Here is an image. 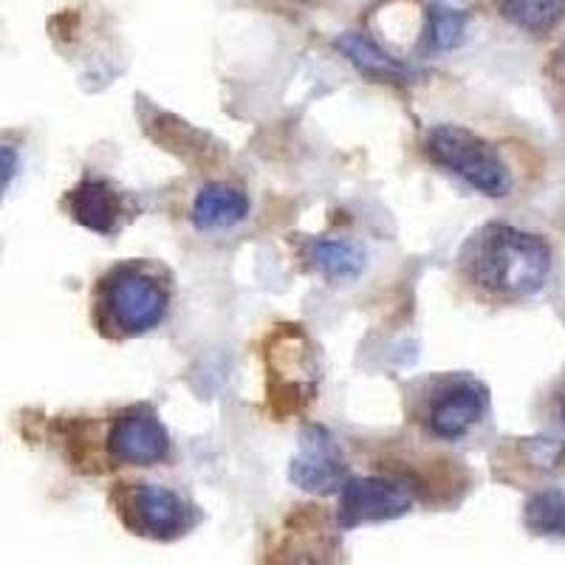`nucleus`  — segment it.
Wrapping results in <instances>:
<instances>
[{"instance_id": "obj_6", "label": "nucleus", "mask_w": 565, "mask_h": 565, "mask_svg": "<svg viewBox=\"0 0 565 565\" xmlns=\"http://www.w3.org/2000/svg\"><path fill=\"white\" fill-rule=\"evenodd\" d=\"M416 503L411 483L398 476L348 478L340 489L337 526L360 529L365 523H385L405 518Z\"/></svg>"}, {"instance_id": "obj_13", "label": "nucleus", "mask_w": 565, "mask_h": 565, "mask_svg": "<svg viewBox=\"0 0 565 565\" xmlns=\"http://www.w3.org/2000/svg\"><path fill=\"white\" fill-rule=\"evenodd\" d=\"M337 49L348 57V63L356 65L362 74H371V77L380 79H402L407 77V68L398 60H393L391 54L382 49L376 40H371L362 32H345L342 38H337Z\"/></svg>"}, {"instance_id": "obj_20", "label": "nucleus", "mask_w": 565, "mask_h": 565, "mask_svg": "<svg viewBox=\"0 0 565 565\" xmlns=\"http://www.w3.org/2000/svg\"><path fill=\"white\" fill-rule=\"evenodd\" d=\"M559 422H563V427H565V405H563V411H559Z\"/></svg>"}, {"instance_id": "obj_16", "label": "nucleus", "mask_w": 565, "mask_h": 565, "mask_svg": "<svg viewBox=\"0 0 565 565\" xmlns=\"http://www.w3.org/2000/svg\"><path fill=\"white\" fill-rule=\"evenodd\" d=\"M467 38V14L458 9L433 7L427 14V40L436 52H450L458 49Z\"/></svg>"}, {"instance_id": "obj_7", "label": "nucleus", "mask_w": 565, "mask_h": 565, "mask_svg": "<svg viewBox=\"0 0 565 565\" xmlns=\"http://www.w3.org/2000/svg\"><path fill=\"white\" fill-rule=\"evenodd\" d=\"M105 447H108L110 461L128 463V467H156L170 458L168 427L148 405L116 413L105 436Z\"/></svg>"}, {"instance_id": "obj_9", "label": "nucleus", "mask_w": 565, "mask_h": 565, "mask_svg": "<svg viewBox=\"0 0 565 565\" xmlns=\"http://www.w3.org/2000/svg\"><path fill=\"white\" fill-rule=\"evenodd\" d=\"M65 210H68L74 224L110 238L130 218L134 204H130L128 193H125L122 186H116L108 179H94V175H88V179L79 181L65 195Z\"/></svg>"}, {"instance_id": "obj_19", "label": "nucleus", "mask_w": 565, "mask_h": 565, "mask_svg": "<svg viewBox=\"0 0 565 565\" xmlns=\"http://www.w3.org/2000/svg\"><path fill=\"white\" fill-rule=\"evenodd\" d=\"M559 85H563V94H565V52L559 54Z\"/></svg>"}, {"instance_id": "obj_3", "label": "nucleus", "mask_w": 565, "mask_h": 565, "mask_svg": "<svg viewBox=\"0 0 565 565\" xmlns=\"http://www.w3.org/2000/svg\"><path fill=\"white\" fill-rule=\"evenodd\" d=\"M407 413L436 441H463L489 413V391L469 373H441L416 382Z\"/></svg>"}, {"instance_id": "obj_8", "label": "nucleus", "mask_w": 565, "mask_h": 565, "mask_svg": "<svg viewBox=\"0 0 565 565\" xmlns=\"http://www.w3.org/2000/svg\"><path fill=\"white\" fill-rule=\"evenodd\" d=\"M289 478L295 487L311 494L340 492L342 483L351 478L340 444L326 427H320V424L302 427L300 444H297V452L289 463Z\"/></svg>"}, {"instance_id": "obj_2", "label": "nucleus", "mask_w": 565, "mask_h": 565, "mask_svg": "<svg viewBox=\"0 0 565 565\" xmlns=\"http://www.w3.org/2000/svg\"><path fill=\"white\" fill-rule=\"evenodd\" d=\"M173 277L153 260H122L94 289V326L108 340H136L168 320Z\"/></svg>"}, {"instance_id": "obj_14", "label": "nucleus", "mask_w": 565, "mask_h": 565, "mask_svg": "<svg viewBox=\"0 0 565 565\" xmlns=\"http://www.w3.org/2000/svg\"><path fill=\"white\" fill-rule=\"evenodd\" d=\"M501 14L529 34H548L563 23L565 0H501Z\"/></svg>"}, {"instance_id": "obj_11", "label": "nucleus", "mask_w": 565, "mask_h": 565, "mask_svg": "<svg viewBox=\"0 0 565 565\" xmlns=\"http://www.w3.org/2000/svg\"><path fill=\"white\" fill-rule=\"evenodd\" d=\"M306 257L315 271H320L328 282H342L360 277L367 264V255L360 244L340 238H317L306 246Z\"/></svg>"}, {"instance_id": "obj_10", "label": "nucleus", "mask_w": 565, "mask_h": 565, "mask_svg": "<svg viewBox=\"0 0 565 565\" xmlns=\"http://www.w3.org/2000/svg\"><path fill=\"white\" fill-rule=\"evenodd\" d=\"M249 215V199L244 190L232 184H204L195 193L190 221L195 230H226L235 226Z\"/></svg>"}, {"instance_id": "obj_4", "label": "nucleus", "mask_w": 565, "mask_h": 565, "mask_svg": "<svg viewBox=\"0 0 565 565\" xmlns=\"http://www.w3.org/2000/svg\"><path fill=\"white\" fill-rule=\"evenodd\" d=\"M424 153L430 156L433 164L452 173L489 199H503L512 190V173L507 161L476 130L463 125H436L424 139Z\"/></svg>"}, {"instance_id": "obj_5", "label": "nucleus", "mask_w": 565, "mask_h": 565, "mask_svg": "<svg viewBox=\"0 0 565 565\" xmlns=\"http://www.w3.org/2000/svg\"><path fill=\"white\" fill-rule=\"evenodd\" d=\"M110 501L128 532L159 540V543L184 537L199 523V512L193 503L161 483H116Z\"/></svg>"}, {"instance_id": "obj_18", "label": "nucleus", "mask_w": 565, "mask_h": 565, "mask_svg": "<svg viewBox=\"0 0 565 565\" xmlns=\"http://www.w3.org/2000/svg\"><path fill=\"white\" fill-rule=\"evenodd\" d=\"M18 168H20L18 145L0 139V199H3L9 186H12L14 175H18Z\"/></svg>"}, {"instance_id": "obj_12", "label": "nucleus", "mask_w": 565, "mask_h": 565, "mask_svg": "<svg viewBox=\"0 0 565 565\" xmlns=\"http://www.w3.org/2000/svg\"><path fill=\"white\" fill-rule=\"evenodd\" d=\"M331 537L322 529H289L282 540L269 552L266 565H331Z\"/></svg>"}, {"instance_id": "obj_17", "label": "nucleus", "mask_w": 565, "mask_h": 565, "mask_svg": "<svg viewBox=\"0 0 565 565\" xmlns=\"http://www.w3.org/2000/svg\"><path fill=\"white\" fill-rule=\"evenodd\" d=\"M526 458L543 472H559L565 467V444L554 438H534L526 441Z\"/></svg>"}, {"instance_id": "obj_1", "label": "nucleus", "mask_w": 565, "mask_h": 565, "mask_svg": "<svg viewBox=\"0 0 565 565\" xmlns=\"http://www.w3.org/2000/svg\"><path fill=\"white\" fill-rule=\"evenodd\" d=\"M458 264L463 280L481 295L494 300H526L548 286L554 252L537 232L492 221L463 244Z\"/></svg>"}, {"instance_id": "obj_15", "label": "nucleus", "mask_w": 565, "mask_h": 565, "mask_svg": "<svg viewBox=\"0 0 565 565\" xmlns=\"http://www.w3.org/2000/svg\"><path fill=\"white\" fill-rule=\"evenodd\" d=\"M523 523L537 537L565 540V492L563 489H543L534 492L523 509Z\"/></svg>"}]
</instances>
